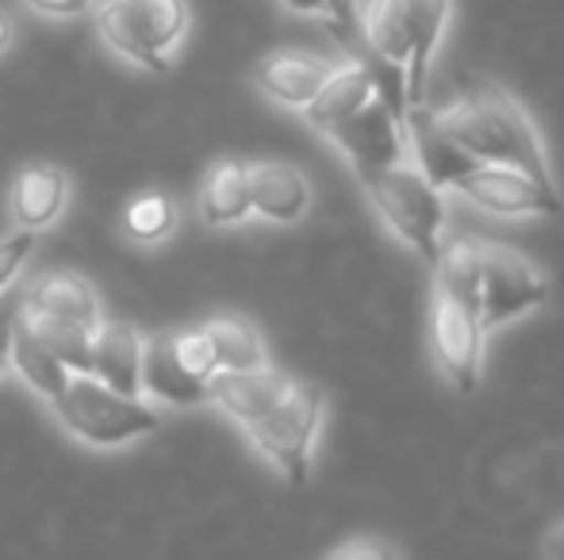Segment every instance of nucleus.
I'll list each match as a JSON object with an SVG mask.
<instances>
[{"instance_id":"obj_26","label":"nucleus","mask_w":564,"mask_h":560,"mask_svg":"<svg viewBox=\"0 0 564 560\" xmlns=\"http://www.w3.org/2000/svg\"><path fill=\"white\" fill-rule=\"evenodd\" d=\"M31 246H35V231H28V227H20L15 234L0 239V288H8V284L15 281V273L28 262Z\"/></svg>"},{"instance_id":"obj_14","label":"nucleus","mask_w":564,"mask_h":560,"mask_svg":"<svg viewBox=\"0 0 564 560\" xmlns=\"http://www.w3.org/2000/svg\"><path fill=\"white\" fill-rule=\"evenodd\" d=\"M142 388L154 399L173 407H196L208 399V381H196L185 373V365L173 353V334H158L142 345Z\"/></svg>"},{"instance_id":"obj_9","label":"nucleus","mask_w":564,"mask_h":560,"mask_svg":"<svg viewBox=\"0 0 564 560\" xmlns=\"http://www.w3.org/2000/svg\"><path fill=\"white\" fill-rule=\"evenodd\" d=\"M449 188L465 193L468 200L480 204L484 211H496V216H557L564 208L557 185H542L514 165L480 162V157H473L449 180Z\"/></svg>"},{"instance_id":"obj_4","label":"nucleus","mask_w":564,"mask_h":560,"mask_svg":"<svg viewBox=\"0 0 564 560\" xmlns=\"http://www.w3.org/2000/svg\"><path fill=\"white\" fill-rule=\"evenodd\" d=\"M354 173L361 180L365 196L372 200V208L380 211V219L431 265L438 262L442 234H446V200H442V188L419 169L415 157L408 154Z\"/></svg>"},{"instance_id":"obj_30","label":"nucleus","mask_w":564,"mask_h":560,"mask_svg":"<svg viewBox=\"0 0 564 560\" xmlns=\"http://www.w3.org/2000/svg\"><path fill=\"white\" fill-rule=\"evenodd\" d=\"M542 549H545L550 557H564V526H561V530H553V538L545 541Z\"/></svg>"},{"instance_id":"obj_29","label":"nucleus","mask_w":564,"mask_h":560,"mask_svg":"<svg viewBox=\"0 0 564 560\" xmlns=\"http://www.w3.org/2000/svg\"><path fill=\"white\" fill-rule=\"evenodd\" d=\"M28 4L46 15H85L93 8V0H28Z\"/></svg>"},{"instance_id":"obj_13","label":"nucleus","mask_w":564,"mask_h":560,"mask_svg":"<svg viewBox=\"0 0 564 560\" xmlns=\"http://www.w3.org/2000/svg\"><path fill=\"white\" fill-rule=\"evenodd\" d=\"M330 62L312 58L304 51H273L253 66V81L265 97L281 100L289 108H304L330 77Z\"/></svg>"},{"instance_id":"obj_18","label":"nucleus","mask_w":564,"mask_h":560,"mask_svg":"<svg viewBox=\"0 0 564 560\" xmlns=\"http://www.w3.org/2000/svg\"><path fill=\"white\" fill-rule=\"evenodd\" d=\"M66 173L54 165H31L12 185V219L28 231H39V227L58 219V211L66 208Z\"/></svg>"},{"instance_id":"obj_23","label":"nucleus","mask_w":564,"mask_h":560,"mask_svg":"<svg viewBox=\"0 0 564 560\" xmlns=\"http://www.w3.org/2000/svg\"><path fill=\"white\" fill-rule=\"evenodd\" d=\"M177 223V208L165 193H142L127 204V231L139 242H158L173 231Z\"/></svg>"},{"instance_id":"obj_25","label":"nucleus","mask_w":564,"mask_h":560,"mask_svg":"<svg viewBox=\"0 0 564 560\" xmlns=\"http://www.w3.org/2000/svg\"><path fill=\"white\" fill-rule=\"evenodd\" d=\"M173 353H177V361L185 365L188 376H196V381H212V373H216V350H212V338L200 330H181V334H173Z\"/></svg>"},{"instance_id":"obj_24","label":"nucleus","mask_w":564,"mask_h":560,"mask_svg":"<svg viewBox=\"0 0 564 560\" xmlns=\"http://www.w3.org/2000/svg\"><path fill=\"white\" fill-rule=\"evenodd\" d=\"M284 8L304 15H323L330 23V31L338 35V43L346 51L357 54V39H361V12H357V0H281Z\"/></svg>"},{"instance_id":"obj_21","label":"nucleus","mask_w":564,"mask_h":560,"mask_svg":"<svg viewBox=\"0 0 564 560\" xmlns=\"http://www.w3.org/2000/svg\"><path fill=\"white\" fill-rule=\"evenodd\" d=\"M204 334L212 338V350H216L219 369H258L265 365V345H261L258 330L246 319L224 315V319L204 322Z\"/></svg>"},{"instance_id":"obj_7","label":"nucleus","mask_w":564,"mask_h":560,"mask_svg":"<svg viewBox=\"0 0 564 560\" xmlns=\"http://www.w3.org/2000/svg\"><path fill=\"white\" fill-rule=\"evenodd\" d=\"M323 407H327V396H323L319 384L292 381L289 392H284L258 422L246 426L253 446H258L292 484H307V476H312V446L323 422Z\"/></svg>"},{"instance_id":"obj_11","label":"nucleus","mask_w":564,"mask_h":560,"mask_svg":"<svg viewBox=\"0 0 564 560\" xmlns=\"http://www.w3.org/2000/svg\"><path fill=\"white\" fill-rule=\"evenodd\" d=\"M292 376H284L281 369H216L208 381V399L219 404L235 422L253 426L276 399L289 392Z\"/></svg>"},{"instance_id":"obj_15","label":"nucleus","mask_w":564,"mask_h":560,"mask_svg":"<svg viewBox=\"0 0 564 560\" xmlns=\"http://www.w3.org/2000/svg\"><path fill=\"white\" fill-rule=\"evenodd\" d=\"M15 327H23L43 350H51L69 373H93V330L82 322L66 319V315L39 311V307L23 304L15 311Z\"/></svg>"},{"instance_id":"obj_10","label":"nucleus","mask_w":564,"mask_h":560,"mask_svg":"<svg viewBox=\"0 0 564 560\" xmlns=\"http://www.w3.org/2000/svg\"><path fill=\"white\" fill-rule=\"evenodd\" d=\"M330 139L346 150L354 169H369V165H384L395 157H408V131H403V105H388L380 89L346 116L341 123L327 131Z\"/></svg>"},{"instance_id":"obj_22","label":"nucleus","mask_w":564,"mask_h":560,"mask_svg":"<svg viewBox=\"0 0 564 560\" xmlns=\"http://www.w3.org/2000/svg\"><path fill=\"white\" fill-rule=\"evenodd\" d=\"M12 365L20 369V376L39 392V396L54 399L69 381V369L54 358L51 350L35 342L23 327H12Z\"/></svg>"},{"instance_id":"obj_19","label":"nucleus","mask_w":564,"mask_h":560,"mask_svg":"<svg viewBox=\"0 0 564 560\" xmlns=\"http://www.w3.org/2000/svg\"><path fill=\"white\" fill-rule=\"evenodd\" d=\"M23 304L39 307V311H54L66 315V319L82 322V327L97 330L100 327V311H97V296L77 273H46L43 281H35V288L23 296Z\"/></svg>"},{"instance_id":"obj_6","label":"nucleus","mask_w":564,"mask_h":560,"mask_svg":"<svg viewBox=\"0 0 564 560\" xmlns=\"http://www.w3.org/2000/svg\"><path fill=\"white\" fill-rule=\"evenodd\" d=\"M51 404L62 426L89 446H123L158 426V415L139 404V396H123L93 373H74Z\"/></svg>"},{"instance_id":"obj_12","label":"nucleus","mask_w":564,"mask_h":560,"mask_svg":"<svg viewBox=\"0 0 564 560\" xmlns=\"http://www.w3.org/2000/svg\"><path fill=\"white\" fill-rule=\"evenodd\" d=\"M250 180V211L265 216L269 223H296L312 204V185L289 162H258L246 169Z\"/></svg>"},{"instance_id":"obj_20","label":"nucleus","mask_w":564,"mask_h":560,"mask_svg":"<svg viewBox=\"0 0 564 560\" xmlns=\"http://www.w3.org/2000/svg\"><path fill=\"white\" fill-rule=\"evenodd\" d=\"M200 216L208 223H238L250 216V180L242 162H219L200 188Z\"/></svg>"},{"instance_id":"obj_8","label":"nucleus","mask_w":564,"mask_h":560,"mask_svg":"<svg viewBox=\"0 0 564 560\" xmlns=\"http://www.w3.org/2000/svg\"><path fill=\"white\" fill-rule=\"evenodd\" d=\"M97 28L112 51L147 69H165L170 51L188 28V0H108Z\"/></svg>"},{"instance_id":"obj_27","label":"nucleus","mask_w":564,"mask_h":560,"mask_svg":"<svg viewBox=\"0 0 564 560\" xmlns=\"http://www.w3.org/2000/svg\"><path fill=\"white\" fill-rule=\"evenodd\" d=\"M20 292L0 288V373L12 365V327H15V311H20Z\"/></svg>"},{"instance_id":"obj_17","label":"nucleus","mask_w":564,"mask_h":560,"mask_svg":"<svg viewBox=\"0 0 564 560\" xmlns=\"http://www.w3.org/2000/svg\"><path fill=\"white\" fill-rule=\"evenodd\" d=\"M377 92V74L365 69L361 62L354 66H341V69H330V77L319 85L312 100L304 105V116L315 123L319 131H330L335 123H341L346 116H354L365 100Z\"/></svg>"},{"instance_id":"obj_2","label":"nucleus","mask_w":564,"mask_h":560,"mask_svg":"<svg viewBox=\"0 0 564 560\" xmlns=\"http://www.w3.org/2000/svg\"><path fill=\"white\" fill-rule=\"evenodd\" d=\"M449 8L453 0H369L365 8V43L380 62L403 69V108L426 105V77L446 39Z\"/></svg>"},{"instance_id":"obj_3","label":"nucleus","mask_w":564,"mask_h":560,"mask_svg":"<svg viewBox=\"0 0 564 560\" xmlns=\"http://www.w3.org/2000/svg\"><path fill=\"white\" fill-rule=\"evenodd\" d=\"M434 299H431V353L438 361L442 376L457 392L480 388L484 365V322L468 292V265L460 239L442 242V254L434 262Z\"/></svg>"},{"instance_id":"obj_31","label":"nucleus","mask_w":564,"mask_h":560,"mask_svg":"<svg viewBox=\"0 0 564 560\" xmlns=\"http://www.w3.org/2000/svg\"><path fill=\"white\" fill-rule=\"evenodd\" d=\"M8 31H12V28H8V20L0 15V51H4V43H8Z\"/></svg>"},{"instance_id":"obj_16","label":"nucleus","mask_w":564,"mask_h":560,"mask_svg":"<svg viewBox=\"0 0 564 560\" xmlns=\"http://www.w3.org/2000/svg\"><path fill=\"white\" fill-rule=\"evenodd\" d=\"M142 342L127 322H105L93 330V376L112 384L123 396H139L142 381Z\"/></svg>"},{"instance_id":"obj_1","label":"nucleus","mask_w":564,"mask_h":560,"mask_svg":"<svg viewBox=\"0 0 564 560\" xmlns=\"http://www.w3.org/2000/svg\"><path fill=\"white\" fill-rule=\"evenodd\" d=\"M431 116L465 154L480 157V162L514 165V169L530 173L542 185H553L550 154H545V142L538 135L534 120L499 85H465L460 92H453L449 105L431 108Z\"/></svg>"},{"instance_id":"obj_28","label":"nucleus","mask_w":564,"mask_h":560,"mask_svg":"<svg viewBox=\"0 0 564 560\" xmlns=\"http://www.w3.org/2000/svg\"><path fill=\"white\" fill-rule=\"evenodd\" d=\"M335 560H354V557H369V560H384V557H400L392 546H380V541H349L330 553Z\"/></svg>"},{"instance_id":"obj_5","label":"nucleus","mask_w":564,"mask_h":560,"mask_svg":"<svg viewBox=\"0 0 564 560\" xmlns=\"http://www.w3.org/2000/svg\"><path fill=\"white\" fill-rule=\"evenodd\" d=\"M460 246H465L468 265V292H473L484 330L503 327V322L519 319L550 299L545 273L514 246L468 239V234H460Z\"/></svg>"}]
</instances>
